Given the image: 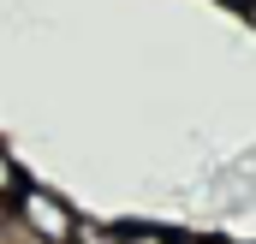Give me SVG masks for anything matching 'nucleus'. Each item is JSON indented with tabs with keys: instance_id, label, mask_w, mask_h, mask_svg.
<instances>
[{
	"instance_id": "obj_1",
	"label": "nucleus",
	"mask_w": 256,
	"mask_h": 244,
	"mask_svg": "<svg viewBox=\"0 0 256 244\" xmlns=\"http://www.w3.org/2000/svg\"><path fill=\"white\" fill-rule=\"evenodd\" d=\"M6 220H12V232H30L36 244H78V214L66 208L48 184H30L6 208Z\"/></svg>"
},
{
	"instance_id": "obj_2",
	"label": "nucleus",
	"mask_w": 256,
	"mask_h": 244,
	"mask_svg": "<svg viewBox=\"0 0 256 244\" xmlns=\"http://www.w3.org/2000/svg\"><path fill=\"white\" fill-rule=\"evenodd\" d=\"M120 244H179L167 226H120Z\"/></svg>"
},
{
	"instance_id": "obj_3",
	"label": "nucleus",
	"mask_w": 256,
	"mask_h": 244,
	"mask_svg": "<svg viewBox=\"0 0 256 244\" xmlns=\"http://www.w3.org/2000/svg\"><path fill=\"white\" fill-rule=\"evenodd\" d=\"M0 167H6V208H12V202H18V196L30 190V179H24V167H18V155H6Z\"/></svg>"
},
{
	"instance_id": "obj_4",
	"label": "nucleus",
	"mask_w": 256,
	"mask_h": 244,
	"mask_svg": "<svg viewBox=\"0 0 256 244\" xmlns=\"http://www.w3.org/2000/svg\"><path fill=\"white\" fill-rule=\"evenodd\" d=\"M226 6H244V12H256V0H226Z\"/></svg>"
}]
</instances>
